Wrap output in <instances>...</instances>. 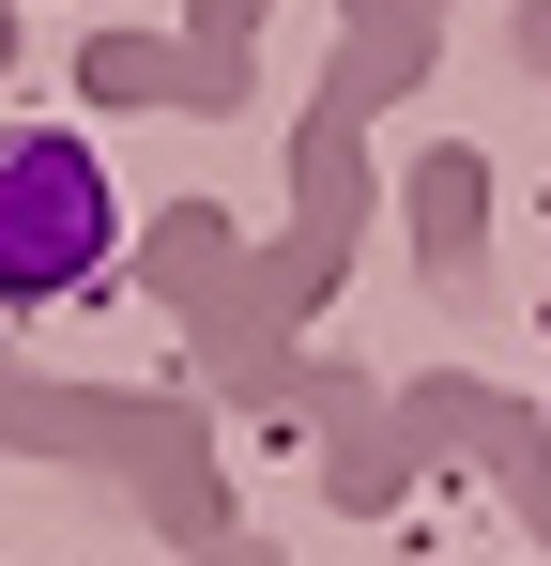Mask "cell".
Masks as SVG:
<instances>
[{
  "label": "cell",
  "instance_id": "obj_1",
  "mask_svg": "<svg viewBox=\"0 0 551 566\" xmlns=\"http://www.w3.org/2000/svg\"><path fill=\"white\" fill-rule=\"evenodd\" d=\"M123 245V199L92 169V138H0V306H62V291L107 276Z\"/></svg>",
  "mask_w": 551,
  "mask_h": 566
}]
</instances>
